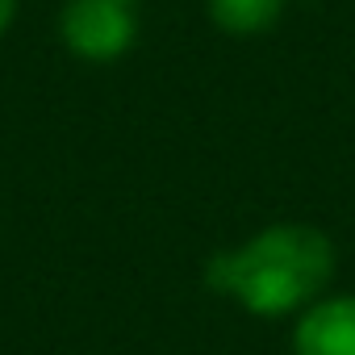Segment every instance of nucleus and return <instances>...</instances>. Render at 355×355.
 Listing matches in <instances>:
<instances>
[{
	"instance_id": "nucleus-1",
	"label": "nucleus",
	"mask_w": 355,
	"mask_h": 355,
	"mask_svg": "<svg viewBox=\"0 0 355 355\" xmlns=\"http://www.w3.org/2000/svg\"><path fill=\"white\" fill-rule=\"evenodd\" d=\"M330 276L334 247L318 226L305 222H276L243 247L209 255L205 263V284L259 318H280L309 305Z\"/></svg>"
},
{
	"instance_id": "nucleus-2",
	"label": "nucleus",
	"mask_w": 355,
	"mask_h": 355,
	"mask_svg": "<svg viewBox=\"0 0 355 355\" xmlns=\"http://www.w3.org/2000/svg\"><path fill=\"white\" fill-rule=\"evenodd\" d=\"M59 34L76 59L113 63L134 46L138 21H134V9L121 5V0H67Z\"/></svg>"
},
{
	"instance_id": "nucleus-3",
	"label": "nucleus",
	"mask_w": 355,
	"mask_h": 355,
	"mask_svg": "<svg viewBox=\"0 0 355 355\" xmlns=\"http://www.w3.org/2000/svg\"><path fill=\"white\" fill-rule=\"evenodd\" d=\"M293 355H355V297L318 301L293 330Z\"/></svg>"
},
{
	"instance_id": "nucleus-4",
	"label": "nucleus",
	"mask_w": 355,
	"mask_h": 355,
	"mask_svg": "<svg viewBox=\"0 0 355 355\" xmlns=\"http://www.w3.org/2000/svg\"><path fill=\"white\" fill-rule=\"evenodd\" d=\"M284 13V0H209V17L218 30L251 38V34H268Z\"/></svg>"
},
{
	"instance_id": "nucleus-5",
	"label": "nucleus",
	"mask_w": 355,
	"mask_h": 355,
	"mask_svg": "<svg viewBox=\"0 0 355 355\" xmlns=\"http://www.w3.org/2000/svg\"><path fill=\"white\" fill-rule=\"evenodd\" d=\"M13 13H17V0H0V34L13 26Z\"/></svg>"
},
{
	"instance_id": "nucleus-6",
	"label": "nucleus",
	"mask_w": 355,
	"mask_h": 355,
	"mask_svg": "<svg viewBox=\"0 0 355 355\" xmlns=\"http://www.w3.org/2000/svg\"><path fill=\"white\" fill-rule=\"evenodd\" d=\"M121 5H134V0H121Z\"/></svg>"
}]
</instances>
